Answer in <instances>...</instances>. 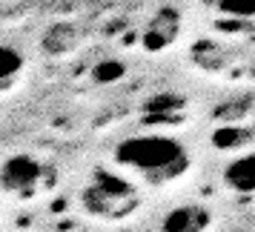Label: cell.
I'll return each instance as SVG.
<instances>
[{"instance_id": "cell-1", "label": "cell", "mask_w": 255, "mask_h": 232, "mask_svg": "<svg viewBox=\"0 0 255 232\" xmlns=\"http://www.w3.org/2000/svg\"><path fill=\"white\" fill-rule=\"evenodd\" d=\"M115 163L135 172L143 184L163 186L178 181L189 169V152L172 135L149 132L121 140L115 146Z\"/></svg>"}, {"instance_id": "cell-2", "label": "cell", "mask_w": 255, "mask_h": 232, "mask_svg": "<svg viewBox=\"0 0 255 232\" xmlns=\"http://www.w3.org/2000/svg\"><path fill=\"white\" fill-rule=\"evenodd\" d=\"M81 204L89 215L101 221H124L140 207V192L127 178L109 169H95L81 192Z\"/></svg>"}, {"instance_id": "cell-3", "label": "cell", "mask_w": 255, "mask_h": 232, "mask_svg": "<svg viewBox=\"0 0 255 232\" xmlns=\"http://www.w3.org/2000/svg\"><path fill=\"white\" fill-rule=\"evenodd\" d=\"M46 175L49 169L40 158L17 152V155H9L0 163V189L14 198H29L43 186Z\"/></svg>"}, {"instance_id": "cell-4", "label": "cell", "mask_w": 255, "mask_h": 232, "mask_svg": "<svg viewBox=\"0 0 255 232\" xmlns=\"http://www.w3.org/2000/svg\"><path fill=\"white\" fill-rule=\"evenodd\" d=\"M181 29H184V20H181V12L172 9V6H163L149 17V23L143 26L140 32V46L146 52H163L169 49L181 37Z\"/></svg>"}, {"instance_id": "cell-5", "label": "cell", "mask_w": 255, "mask_h": 232, "mask_svg": "<svg viewBox=\"0 0 255 232\" xmlns=\"http://www.w3.org/2000/svg\"><path fill=\"white\" fill-rule=\"evenodd\" d=\"M209 227H212V212L201 204L175 207L161 221V232H207Z\"/></svg>"}, {"instance_id": "cell-6", "label": "cell", "mask_w": 255, "mask_h": 232, "mask_svg": "<svg viewBox=\"0 0 255 232\" xmlns=\"http://www.w3.org/2000/svg\"><path fill=\"white\" fill-rule=\"evenodd\" d=\"M224 186L238 192V195H253L255 192V152H244L232 158L224 169Z\"/></svg>"}, {"instance_id": "cell-7", "label": "cell", "mask_w": 255, "mask_h": 232, "mask_svg": "<svg viewBox=\"0 0 255 232\" xmlns=\"http://www.w3.org/2000/svg\"><path fill=\"white\" fill-rule=\"evenodd\" d=\"M78 40H81V32L75 23H52L40 40V49L52 58H60V55H66L78 46Z\"/></svg>"}, {"instance_id": "cell-8", "label": "cell", "mask_w": 255, "mask_h": 232, "mask_svg": "<svg viewBox=\"0 0 255 232\" xmlns=\"http://www.w3.org/2000/svg\"><path fill=\"white\" fill-rule=\"evenodd\" d=\"M26 69V60L23 55L17 52L14 46H6V43H0V83H9L14 81L20 72Z\"/></svg>"}, {"instance_id": "cell-9", "label": "cell", "mask_w": 255, "mask_h": 232, "mask_svg": "<svg viewBox=\"0 0 255 232\" xmlns=\"http://www.w3.org/2000/svg\"><path fill=\"white\" fill-rule=\"evenodd\" d=\"M215 12L230 14V17H255V0H204Z\"/></svg>"}, {"instance_id": "cell-10", "label": "cell", "mask_w": 255, "mask_h": 232, "mask_svg": "<svg viewBox=\"0 0 255 232\" xmlns=\"http://www.w3.org/2000/svg\"><path fill=\"white\" fill-rule=\"evenodd\" d=\"M250 140V132L247 129H235V126H227V129H218L215 132V138L212 143L218 146V149H227V146H241Z\"/></svg>"}, {"instance_id": "cell-11", "label": "cell", "mask_w": 255, "mask_h": 232, "mask_svg": "<svg viewBox=\"0 0 255 232\" xmlns=\"http://www.w3.org/2000/svg\"><path fill=\"white\" fill-rule=\"evenodd\" d=\"M124 75V63L121 60H104V63H98L92 69V78L98 83H109V81H118Z\"/></svg>"}]
</instances>
